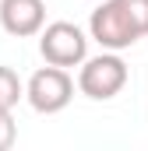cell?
Returning a JSON list of instances; mask_svg holds the SVG:
<instances>
[{
  "mask_svg": "<svg viewBox=\"0 0 148 151\" xmlns=\"http://www.w3.org/2000/svg\"><path fill=\"white\" fill-rule=\"evenodd\" d=\"M0 25L14 39L39 35L46 28V4L42 0H0Z\"/></svg>",
  "mask_w": 148,
  "mask_h": 151,
  "instance_id": "cell-5",
  "label": "cell"
},
{
  "mask_svg": "<svg viewBox=\"0 0 148 151\" xmlns=\"http://www.w3.org/2000/svg\"><path fill=\"white\" fill-rule=\"evenodd\" d=\"M21 99H25V84H21V77L14 74L11 67H0V106H4V109H14Z\"/></svg>",
  "mask_w": 148,
  "mask_h": 151,
  "instance_id": "cell-6",
  "label": "cell"
},
{
  "mask_svg": "<svg viewBox=\"0 0 148 151\" xmlns=\"http://www.w3.org/2000/svg\"><path fill=\"white\" fill-rule=\"evenodd\" d=\"M123 84H127V63H123L113 49L99 53V56H88V60L81 63L78 88H81V95H88V99H95V102H106L113 95H120Z\"/></svg>",
  "mask_w": 148,
  "mask_h": 151,
  "instance_id": "cell-1",
  "label": "cell"
},
{
  "mask_svg": "<svg viewBox=\"0 0 148 151\" xmlns=\"http://www.w3.org/2000/svg\"><path fill=\"white\" fill-rule=\"evenodd\" d=\"M14 141H18V127H14V116H11V109H4V106H0V151L14 148Z\"/></svg>",
  "mask_w": 148,
  "mask_h": 151,
  "instance_id": "cell-8",
  "label": "cell"
},
{
  "mask_svg": "<svg viewBox=\"0 0 148 151\" xmlns=\"http://www.w3.org/2000/svg\"><path fill=\"white\" fill-rule=\"evenodd\" d=\"M25 99L42 116H53V113H60V109H67L71 99H74V81L67 74V67L49 63V67L36 70V74L28 77V84H25Z\"/></svg>",
  "mask_w": 148,
  "mask_h": 151,
  "instance_id": "cell-2",
  "label": "cell"
},
{
  "mask_svg": "<svg viewBox=\"0 0 148 151\" xmlns=\"http://www.w3.org/2000/svg\"><path fill=\"white\" fill-rule=\"evenodd\" d=\"M88 32H92V39H95L102 49H113V53L131 49L138 39H145L141 32H138V25L131 21V14L120 7V0H106L102 7L92 11V18H88Z\"/></svg>",
  "mask_w": 148,
  "mask_h": 151,
  "instance_id": "cell-3",
  "label": "cell"
},
{
  "mask_svg": "<svg viewBox=\"0 0 148 151\" xmlns=\"http://www.w3.org/2000/svg\"><path fill=\"white\" fill-rule=\"evenodd\" d=\"M39 53L46 63L57 67H78L88 60V39L71 21H53L39 32Z\"/></svg>",
  "mask_w": 148,
  "mask_h": 151,
  "instance_id": "cell-4",
  "label": "cell"
},
{
  "mask_svg": "<svg viewBox=\"0 0 148 151\" xmlns=\"http://www.w3.org/2000/svg\"><path fill=\"white\" fill-rule=\"evenodd\" d=\"M120 7L131 14V21L138 25V32L148 35V0H120Z\"/></svg>",
  "mask_w": 148,
  "mask_h": 151,
  "instance_id": "cell-7",
  "label": "cell"
}]
</instances>
